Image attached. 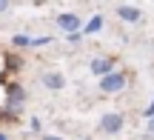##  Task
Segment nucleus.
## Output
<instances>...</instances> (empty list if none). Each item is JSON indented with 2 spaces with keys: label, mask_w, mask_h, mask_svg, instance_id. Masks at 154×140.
Listing matches in <instances>:
<instances>
[{
  "label": "nucleus",
  "mask_w": 154,
  "mask_h": 140,
  "mask_svg": "<svg viewBox=\"0 0 154 140\" xmlns=\"http://www.w3.org/2000/svg\"><path fill=\"white\" fill-rule=\"evenodd\" d=\"M126 89V74L123 72H106V74H100V92L103 95H117V92H123Z\"/></svg>",
  "instance_id": "nucleus-1"
},
{
  "label": "nucleus",
  "mask_w": 154,
  "mask_h": 140,
  "mask_svg": "<svg viewBox=\"0 0 154 140\" xmlns=\"http://www.w3.org/2000/svg\"><path fill=\"white\" fill-rule=\"evenodd\" d=\"M123 123H126V120H123V114H117V112H109V114L100 117V129H103L106 135H117V132L123 129Z\"/></svg>",
  "instance_id": "nucleus-2"
},
{
  "label": "nucleus",
  "mask_w": 154,
  "mask_h": 140,
  "mask_svg": "<svg viewBox=\"0 0 154 140\" xmlns=\"http://www.w3.org/2000/svg\"><path fill=\"white\" fill-rule=\"evenodd\" d=\"M40 83H43L46 89H51V92H60V89H66V77H63L60 72H46L43 77H40Z\"/></svg>",
  "instance_id": "nucleus-3"
},
{
  "label": "nucleus",
  "mask_w": 154,
  "mask_h": 140,
  "mask_svg": "<svg viewBox=\"0 0 154 140\" xmlns=\"http://www.w3.org/2000/svg\"><path fill=\"white\" fill-rule=\"evenodd\" d=\"M23 100H26L23 86H20V83H11V86H9V109H20Z\"/></svg>",
  "instance_id": "nucleus-4"
},
{
  "label": "nucleus",
  "mask_w": 154,
  "mask_h": 140,
  "mask_svg": "<svg viewBox=\"0 0 154 140\" xmlns=\"http://www.w3.org/2000/svg\"><path fill=\"white\" fill-rule=\"evenodd\" d=\"M117 17L126 23H137L140 17H143V11L137 9V6H117Z\"/></svg>",
  "instance_id": "nucleus-5"
},
{
  "label": "nucleus",
  "mask_w": 154,
  "mask_h": 140,
  "mask_svg": "<svg viewBox=\"0 0 154 140\" xmlns=\"http://www.w3.org/2000/svg\"><path fill=\"white\" fill-rule=\"evenodd\" d=\"M114 69V57H97L91 60V74H106Z\"/></svg>",
  "instance_id": "nucleus-6"
},
{
  "label": "nucleus",
  "mask_w": 154,
  "mask_h": 140,
  "mask_svg": "<svg viewBox=\"0 0 154 140\" xmlns=\"http://www.w3.org/2000/svg\"><path fill=\"white\" fill-rule=\"evenodd\" d=\"M57 26L66 29V32H74V29L80 26V20H77V14H60L57 17Z\"/></svg>",
  "instance_id": "nucleus-7"
},
{
  "label": "nucleus",
  "mask_w": 154,
  "mask_h": 140,
  "mask_svg": "<svg viewBox=\"0 0 154 140\" xmlns=\"http://www.w3.org/2000/svg\"><path fill=\"white\" fill-rule=\"evenodd\" d=\"M100 29H103V17H94V20H88L86 34H94V32H100Z\"/></svg>",
  "instance_id": "nucleus-8"
},
{
  "label": "nucleus",
  "mask_w": 154,
  "mask_h": 140,
  "mask_svg": "<svg viewBox=\"0 0 154 140\" xmlns=\"http://www.w3.org/2000/svg\"><path fill=\"white\" fill-rule=\"evenodd\" d=\"M29 43H32V40H29L26 34H17V37H14V46H29Z\"/></svg>",
  "instance_id": "nucleus-9"
},
{
  "label": "nucleus",
  "mask_w": 154,
  "mask_h": 140,
  "mask_svg": "<svg viewBox=\"0 0 154 140\" xmlns=\"http://www.w3.org/2000/svg\"><path fill=\"white\" fill-rule=\"evenodd\" d=\"M66 37H69V40H72V43H77V40H80V32H77V29H74V32H69V34H66Z\"/></svg>",
  "instance_id": "nucleus-10"
},
{
  "label": "nucleus",
  "mask_w": 154,
  "mask_h": 140,
  "mask_svg": "<svg viewBox=\"0 0 154 140\" xmlns=\"http://www.w3.org/2000/svg\"><path fill=\"white\" fill-rule=\"evenodd\" d=\"M3 11H9V0H0V14Z\"/></svg>",
  "instance_id": "nucleus-11"
},
{
  "label": "nucleus",
  "mask_w": 154,
  "mask_h": 140,
  "mask_svg": "<svg viewBox=\"0 0 154 140\" xmlns=\"http://www.w3.org/2000/svg\"><path fill=\"white\" fill-rule=\"evenodd\" d=\"M149 135L154 137V114H151V117H149Z\"/></svg>",
  "instance_id": "nucleus-12"
},
{
  "label": "nucleus",
  "mask_w": 154,
  "mask_h": 140,
  "mask_svg": "<svg viewBox=\"0 0 154 140\" xmlns=\"http://www.w3.org/2000/svg\"><path fill=\"white\" fill-rule=\"evenodd\" d=\"M40 140H63V137H54V135H43Z\"/></svg>",
  "instance_id": "nucleus-13"
},
{
  "label": "nucleus",
  "mask_w": 154,
  "mask_h": 140,
  "mask_svg": "<svg viewBox=\"0 0 154 140\" xmlns=\"http://www.w3.org/2000/svg\"><path fill=\"white\" fill-rule=\"evenodd\" d=\"M151 114H154V103H151L149 109H146V117H151Z\"/></svg>",
  "instance_id": "nucleus-14"
},
{
  "label": "nucleus",
  "mask_w": 154,
  "mask_h": 140,
  "mask_svg": "<svg viewBox=\"0 0 154 140\" xmlns=\"http://www.w3.org/2000/svg\"><path fill=\"white\" fill-rule=\"evenodd\" d=\"M0 140H6V135H0Z\"/></svg>",
  "instance_id": "nucleus-15"
}]
</instances>
